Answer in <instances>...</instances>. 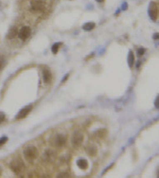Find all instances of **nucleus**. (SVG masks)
<instances>
[{
    "label": "nucleus",
    "instance_id": "nucleus-20",
    "mask_svg": "<svg viewBox=\"0 0 159 178\" xmlns=\"http://www.w3.org/2000/svg\"><path fill=\"white\" fill-rule=\"evenodd\" d=\"M155 106H156V108H159V96L155 100Z\"/></svg>",
    "mask_w": 159,
    "mask_h": 178
},
{
    "label": "nucleus",
    "instance_id": "nucleus-18",
    "mask_svg": "<svg viewBox=\"0 0 159 178\" xmlns=\"http://www.w3.org/2000/svg\"><path fill=\"white\" fill-rule=\"evenodd\" d=\"M5 120V116H4V114L3 112H0V124L3 122Z\"/></svg>",
    "mask_w": 159,
    "mask_h": 178
},
{
    "label": "nucleus",
    "instance_id": "nucleus-13",
    "mask_svg": "<svg viewBox=\"0 0 159 178\" xmlns=\"http://www.w3.org/2000/svg\"><path fill=\"white\" fill-rule=\"evenodd\" d=\"M95 27V22H87V24H85L84 26H83V29L85 30V31H91V30H93Z\"/></svg>",
    "mask_w": 159,
    "mask_h": 178
},
{
    "label": "nucleus",
    "instance_id": "nucleus-2",
    "mask_svg": "<svg viewBox=\"0 0 159 178\" xmlns=\"http://www.w3.org/2000/svg\"><path fill=\"white\" fill-rule=\"evenodd\" d=\"M67 143V137L63 134H57L51 139V144L57 147H63Z\"/></svg>",
    "mask_w": 159,
    "mask_h": 178
},
{
    "label": "nucleus",
    "instance_id": "nucleus-8",
    "mask_svg": "<svg viewBox=\"0 0 159 178\" xmlns=\"http://www.w3.org/2000/svg\"><path fill=\"white\" fill-rule=\"evenodd\" d=\"M31 109H32V105L24 107L18 114H16V120H21V119H24V118H26V116L29 114V112H31Z\"/></svg>",
    "mask_w": 159,
    "mask_h": 178
},
{
    "label": "nucleus",
    "instance_id": "nucleus-21",
    "mask_svg": "<svg viewBox=\"0 0 159 178\" xmlns=\"http://www.w3.org/2000/svg\"><path fill=\"white\" fill-rule=\"evenodd\" d=\"M154 38H155V39H156V38H157V39H158V38H159V33H157V34H155V36H154Z\"/></svg>",
    "mask_w": 159,
    "mask_h": 178
},
{
    "label": "nucleus",
    "instance_id": "nucleus-10",
    "mask_svg": "<svg viewBox=\"0 0 159 178\" xmlns=\"http://www.w3.org/2000/svg\"><path fill=\"white\" fill-rule=\"evenodd\" d=\"M16 35H18V30H17L16 27H12L9 30L8 34H6V38L8 39H13V38L16 37Z\"/></svg>",
    "mask_w": 159,
    "mask_h": 178
},
{
    "label": "nucleus",
    "instance_id": "nucleus-16",
    "mask_svg": "<svg viewBox=\"0 0 159 178\" xmlns=\"http://www.w3.org/2000/svg\"><path fill=\"white\" fill-rule=\"evenodd\" d=\"M59 44H55V45L53 46L52 47V52L53 53H57V51H58V48H59Z\"/></svg>",
    "mask_w": 159,
    "mask_h": 178
},
{
    "label": "nucleus",
    "instance_id": "nucleus-1",
    "mask_svg": "<svg viewBox=\"0 0 159 178\" xmlns=\"http://www.w3.org/2000/svg\"><path fill=\"white\" fill-rule=\"evenodd\" d=\"M38 149L35 145H29L24 149V157L26 161H33L38 157Z\"/></svg>",
    "mask_w": 159,
    "mask_h": 178
},
{
    "label": "nucleus",
    "instance_id": "nucleus-17",
    "mask_svg": "<svg viewBox=\"0 0 159 178\" xmlns=\"http://www.w3.org/2000/svg\"><path fill=\"white\" fill-rule=\"evenodd\" d=\"M8 141V138L6 137H2V138H0V146L3 145V144H5V142Z\"/></svg>",
    "mask_w": 159,
    "mask_h": 178
},
{
    "label": "nucleus",
    "instance_id": "nucleus-11",
    "mask_svg": "<svg viewBox=\"0 0 159 178\" xmlns=\"http://www.w3.org/2000/svg\"><path fill=\"white\" fill-rule=\"evenodd\" d=\"M87 153L90 155V156H95L97 153H98V149L97 146L93 145V144H90V145L87 146Z\"/></svg>",
    "mask_w": 159,
    "mask_h": 178
},
{
    "label": "nucleus",
    "instance_id": "nucleus-15",
    "mask_svg": "<svg viewBox=\"0 0 159 178\" xmlns=\"http://www.w3.org/2000/svg\"><path fill=\"white\" fill-rule=\"evenodd\" d=\"M4 66H5V59L3 56H1V57H0V71L3 69Z\"/></svg>",
    "mask_w": 159,
    "mask_h": 178
},
{
    "label": "nucleus",
    "instance_id": "nucleus-7",
    "mask_svg": "<svg viewBox=\"0 0 159 178\" xmlns=\"http://www.w3.org/2000/svg\"><path fill=\"white\" fill-rule=\"evenodd\" d=\"M148 16L153 21L157 19V6L155 2H151L148 6Z\"/></svg>",
    "mask_w": 159,
    "mask_h": 178
},
{
    "label": "nucleus",
    "instance_id": "nucleus-22",
    "mask_svg": "<svg viewBox=\"0 0 159 178\" xmlns=\"http://www.w3.org/2000/svg\"><path fill=\"white\" fill-rule=\"evenodd\" d=\"M97 1H98V2H103L104 0H97Z\"/></svg>",
    "mask_w": 159,
    "mask_h": 178
},
{
    "label": "nucleus",
    "instance_id": "nucleus-3",
    "mask_svg": "<svg viewBox=\"0 0 159 178\" xmlns=\"http://www.w3.org/2000/svg\"><path fill=\"white\" fill-rule=\"evenodd\" d=\"M10 167L14 173H17V174L24 172V170H26V165L20 159H14L13 161L11 162Z\"/></svg>",
    "mask_w": 159,
    "mask_h": 178
},
{
    "label": "nucleus",
    "instance_id": "nucleus-14",
    "mask_svg": "<svg viewBox=\"0 0 159 178\" xmlns=\"http://www.w3.org/2000/svg\"><path fill=\"white\" fill-rule=\"evenodd\" d=\"M128 66L130 67H132L134 66V63H135V56H134V53H132V51H130V53H128Z\"/></svg>",
    "mask_w": 159,
    "mask_h": 178
},
{
    "label": "nucleus",
    "instance_id": "nucleus-12",
    "mask_svg": "<svg viewBox=\"0 0 159 178\" xmlns=\"http://www.w3.org/2000/svg\"><path fill=\"white\" fill-rule=\"evenodd\" d=\"M77 165H79L80 169L86 170L88 167V161L86 159H80L79 161H77Z\"/></svg>",
    "mask_w": 159,
    "mask_h": 178
},
{
    "label": "nucleus",
    "instance_id": "nucleus-5",
    "mask_svg": "<svg viewBox=\"0 0 159 178\" xmlns=\"http://www.w3.org/2000/svg\"><path fill=\"white\" fill-rule=\"evenodd\" d=\"M31 9L34 12H40L46 8V3L44 0H32L31 1Z\"/></svg>",
    "mask_w": 159,
    "mask_h": 178
},
{
    "label": "nucleus",
    "instance_id": "nucleus-4",
    "mask_svg": "<svg viewBox=\"0 0 159 178\" xmlns=\"http://www.w3.org/2000/svg\"><path fill=\"white\" fill-rule=\"evenodd\" d=\"M71 142H72V144H73L74 146L82 145V143L84 142V135H83L81 132H79V130L74 132L73 135H72Z\"/></svg>",
    "mask_w": 159,
    "mask_h": 178
},
{
    "label": "nucleus",
    "instance_id": "nucleus-19",
    "mask_svg": "<svg viewBox=\"0 0 159 178\" xmlns=\"http://www.w3.org/2000/svg\"><path fill=\"white\" fill-rule=\"evenodd\" d=\"M144 52H145V49H143V48H140L138 50V54H139V55H143Z\"/></svg>",
    "mask_w": 159,
    "mask_h": 178
},
{
    "label": "nucleus",
    "instance_id": "nucleus-9",
    "mask_svg": "<svg viewBox=\"0 0 159 178\" xmlns=\"http://www.w3.org/2000/svg\"><path fill=\"white\" fill-rule=\"evenodd\" d=\"M42 79H44V82L45 83H51L53 79V74H52V71H51L49 68H44L42 70Z\"/></svg>",
    "mask_w": 159,
    "mask_h": 178
},
{
    "label": "nucleus",
    "instance_id": "nucleus-6",
    "mask_svg": "<svg viewBox=\"0 0 159 178\" xmlns=\"http://www.w3.org/2000/svg\"><path fill=\"white\" fill-rule=\"evenodd\" d=\"M30 34H31V29H30V27H28V26H24V27H22L18 31L19 38L22 40H26V38H29Z\"/></svg>",
    "mask_w": 159,
    "mask_h": 178
}]
</instances>
